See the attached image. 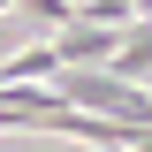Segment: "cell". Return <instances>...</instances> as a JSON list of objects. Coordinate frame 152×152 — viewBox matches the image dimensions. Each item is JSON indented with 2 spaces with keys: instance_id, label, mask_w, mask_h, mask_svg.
Masks as SVG:
<instances>
[{
  "instance_id": "cell-1",
  "label": "cell",
  "mask_w": 152,
  "mask_h": 152,
  "mask_svg": "<svg viewBox=\"0 0 152 152\" xmlns=\"http://www.w3.org/2000/svg\"><path fill=\"white\" fill-rule=\"evenodd\" d=\"M107 76H122V84H145V76H152V15H137L129 31H122V46H114Z\"/></svg>"
},
{
  "instance_id": "cell-2",
  "label": "cell",
  "mask_w": 152,
  "mask_h": 152,
  "mask_svg": "<svg viewBox=\"0 0 152 152\" xmlns=\"http://www.w3.org/2000/svg\"><path fill=\"white\" fill-rule=\"evenodd\" d=\"M61 76V53H53V38L46 46H23L15 61H0V84H53Z\"/></svg>"
},
{
  "instance_id": "cell-3",
  "label": "cell",
  "mask_w": 152,
  "mask_h": 152,
  "mask_svg": "<svg viewBox=\"0 0 152 152\" xmlns=\"http://www.w3.org/2000/svg\"><path fill=\"white\" fill-rule=\"evenodd\" d=\"M23 8H31L38 23H53V31H69V23H76V0H23Z\"/></svg>"
},
{
  "instance_id": "cell-4",
  "label": "cell",
  "mask_w": 152,
  "mask_h": 152,
  "mask_svg": "<svg viewBox=\"0 0 152 152\" xmlns=\"http://www.w3.org/2000/svg\"><path fill=\"white\" fill-rule=\"evenodd\" d=\"M8 8H23V0H0V15H8Z\"/></svg>"
}]
</instances>
